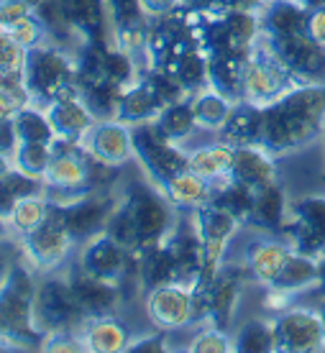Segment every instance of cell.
<instances>
[{
  "label": "cell",
  "mask_w": 325,
  "mask_h": 353,
  "mask_svg": "<svg viewBox=\"0 0 325 353\" xmlns=\"http://www.w3.org/2000/svg\"><path fill=\"white\" fill-rule=\"evenodd\" d=\"M325 133V82H305L264 108L262 146L274 157L295 154Z\"/></svg>",
  "instance_id": "1"
},
{
  "label": "cell",
  "mask_w": 325,
  "mask_h": 353,
  "mask_svg": "<svg viewBox=\"0 0 325 353\" xmlns=\"http://www.w3.org/2000/svg\"><path fill=\"white\" fill-rule=\"evenodd\" d=\"M36 287L39 272L23 256H18L0 287V336L8 348L41 345V336L34 325Z\"/></svg>",
  "instance_id": "2"
},
{
  "label": "cell",
  "mask_w": 325,
  "mask_h": 353,
  "mask_svg": "<svg viewBox=\"0 0 325 353\" xmlns=\"http://www.w3.org/2000/svg\"><path fill=\"white\" fill-rule=\"evenodd\" d=\"M26 85L34 95V105L39 108H49L67 97H79L75 52L57 41H44L28 49Z\"/></svg>",
  "instance_id": "3"
},
{
  "label": "cell",
  "mask_w": 325,
  "mask_h": 353,
  "mask_svg": "<svg viewBox=\"0 0 325 353\" xmlns=\"http://www.w3.org/2000/svg\"><path fill=\"white\" fill-rule=\"evenodd\" d=\"M297 85H305V82H299L292 74L290 67L282 62L279 54L269 44V39L262 34L244 62V85H241L244 100L251 105L266 108Z\"/></svg>",
  "instance_id": "4"
},
{
  "label": "cell",
  "mask_w": 325,
  "mask_h": 353,
  "mask_svg": "<svg viewBox=\"0 0 325 353\" xmlns=\"http://www.w3.org/2000/svg\"><path fill=\"white\" fill-rule=\"evenodd\" d=\"M16 241L21 246V256L26 259L39 274H52L57 269H62L72 254L77 251V241L72 239V233L64 225V208L59 203H52V200H49L46 221L36 230Z\"/></svg>",
  "instance_id": "5"
},
{
  "label": "cell",
  "mask_w": 325,
  "mask_h": 353,
  "mask_svg": "<svg viewBox=\"0 0 325 353\" xmlns=\"http://www.w3.org/2000/svg\"><path fill=\"white\" fill-rule=\"evenodd\" d=\"M121 200L131 210L136 230H139V251L161 243L179 218V212L167 200V194L151 182H131L121 192Z\"/></svg>",
  "instance_id": "6"
},
{
  "label": "cell",
  "mask_w": 325,
  "mask_h": 353,
  "mask_svg": "<svg viewBox=\"0 0 325 353\" xmlns=\"http://www.w3.org/2000/svg\"><path fill=\"white\" fill-rule=\"evenodd\" d=\"M88 315L82 312L77 297L72 292L67 276L39 274V287L34 297V325L39 336L62 333V330H79Z\"/></svg>",
  "instance_id": "7"
},
{
  "label": "cell",
  "mask_w": 325,
  "mask_h": 353,
  "mask_svg": "<svg viewBox=\"0 0 325 353\" xmlns=\"http://www.w3.org/2000/svg\"><path fill=\"white\" fill-rule=\"evenodd\" d=\"M133 157L151 185H157L159 190L187 169V151L182 149V143L169 141L154 121L133 125Z\"/></svg>",
  "instance_id": "8"
},
{
  "label": "cell",
  "mask_w": 325,
  "mask_h": 353,
  "mask_svg": "<svg viewBox=\"0 0 325 353\" xmlns=\"http://www.w3.org/2000/svg\"><path fill=\"white\" fill-rule=\"evenodd\" d=\"M282 236L295 251L320 259L325 254V194H305L290 205Z\"/></svg>",
  "instance_id": "9"
},
{
  "label": "cell",
  "mask_w": 325,
  "mask_h": 353,
  "mask_svg": "<svg viewBox=\"0 0 325 353\" xmlns=\"http://www.w3.org/2000/svg\"><path fill=\"white\" fill-rule=\"evenodd\" d=\"M274 351L310 353L325 348V325L317 307L292 305L274 315Z\"/></svg>",
  "instance_id": "10"
},
{
  "label": "cell",
  "mask_w": 325,
  "mask_h": 353,
  "mask_svg": "<svg viewBox=\"0 0 325 353\" xmlns=\"http://www.w3.org/2000/svg\"><path fill=\"white\" fill-rule=\"evenodd\" d=\"M144 310H146V318L151 320V325L169 330V333L195 325L193 287H187L182 282L154 287L144 297Z\"/></svg>",
  "instance_id": "11"
},
{
  "label": "cell",
  "mask_w": 325,
  "mask_h": 353,
  "mask_svg": "<svg viewBox=\"0 0 325 353\" xmlns=\"http://www.w3.org/2000/svg\"><path fill=\"white\" fill-rule=\"evenodd\" d=\"M131 256L133 251L121 246L110 233L100 230L97 236L88 239L85 243H79L75 264L79 269H85L88 274H92V276H97V279H108V282L121 284L126 279L128 266H131Z\"/></svg>",
  "instance_id": "12"
},
{
  "label": "cell",
  "mask_w": 325,
  "mask_h": 353,
  "mask_svg": "<svg viewBox=\"0 0 325 353\" xmlns=\"http://www.w3.org/2000/svg\"><path fill=\"white\" fill-rule=\"evenodd\" d=\"M118 197L113 194V190H92V192L62 205L64 225L72 233V239L77 241V246L97 236L100 230H106V223L113 212L115 203H118Z\"/></svg>",
  "instance_id": "13"
},
{
  "label": "cell",
  "mask_w": 325,
  "mask_h": 353,
  "mask_svg": "<svg viewBox=\"0 0 325 353\" xmlns=\"http://www.w3.org/2000/svg\"><path fill=\"white\" fill-rule=\"evenodd\" d=\"M70 282L75 297H77L79 307L88 318H103V315H115L121 302H124V287L118 282H108V279H97L77 264L64 274Z\"/></svg>",
  "instance_id": "14"
},
{
  "label": "cell",
  "mask_w": 325,
  "mask_h": 353,
  "mask_svg": "<svg viewBox=\"0 0 325 353\" xmlns=\"http://www.w3.org/2000/svg\"><path fill=\"white\" fill-rule=\"evenodd\" d=\"M82 143L90 157L113 164V167L124 169L128 161L136 159L133 157V125L124 123L118 118L97 121Z\"/></svg>",
  "instance_id": "15"
},
{
  "label": "cell",
  "mask_w": 325,
  "mask_h": 353,
  "mask_svg": "<svg viewBox=\"0 0 325 353\" xmlns=\"http://www.w3.org/2000/svg\"><path fill=\"white\" fill-rule=\"evenodd\" d=\"M269 44L299 82H325V49L315 44L308 34L290 36V39H269Z\"/></svg>",
  "instance_id": "16"
},
{
  "label": "cell",
  "mask_w": 325,
  "mask_h": 353,
  "mask_svg": "<svg viewBox=\"0 0 325 353\" xmlns=\"http://www.w3.org/2000/svg\"><path fill=\"white\" fill-rule=\"evenodd\" d=\"M59 6L67 10L82 44L103 46V49L115 44L106 0H59Z\"/></svg>",
  "instance_id": "17"
},
{
  "label": "cell",
  "mask_w": 325,
  "mask_h": 353,
  "mask_svg": "<svg viewBox=\"0 0 325 353\" xmlns=\"http://www.w3.org/2000/svg\"><path fill=\"white\" fill-rule=\"evenodd\" d=\"M290 254L292 246L287 241L259 236L244 248V272H248V276L262 287H272L274 279L287 264Z\"/></svg>",
  "instance_id": "18"
},
{
  "label": "cell",
  "mask_w": 325,
  "mask_h": 353,
  "mask_svg": "<svg viewBox=\"0 0 325 353\" xmlns=\"http://www.w3.org/2000/svg\"><path fill=\"white\" fill-rule=\"evenodd\" d=\"M230 179L238 185L248 187L251 192H259L272 182H279L277 172V157L254 143V146H236L233 154V167H230Z\"/></svg>",
  "instance_id": "19"
},
{
  "label": "cell",
  "mask_w": 325,
  "mask_h": 353,
  "mask_svg": "<svg viewBox=\"0 0 325 353\" xmlns=\"http://www.w3.org/2000/svg\"><path fill=\"white\" fill-rule=\"evenodd\" d=\"M161 97H159L154 82L149 80L146 72H141L139 77L126 85L124 92H121V100H118V113L115 118L124 121L128 125H139V123H149L154 121L159 113H161Z\"/></svg>",
  "instance_id": "20"
},
{
  "label": "cell",
  "mask_w": 325,
  "mask_h": 353,
  "mask_svg": "<svg viewBox=\"0 0 325 353\" xmlns=\"http://www.w3.org/2000/svg\"><path fill=\"white\" fill-rule=\"evenodd\" d=\"M195 287H205L208 290V302H210V320L213 325L230 327L233 318H236L238 300H241V269L226 266L218 272V276L210 284H195ZM205 323V325H208Z\"/></svg>",
  "instance_id": "21"
},
{
  "label": "cell",
  "mask_w": 325,
  "mask_h": 353,
  "mask_svg": "<svg viewBox=\"0 0 325 353\" xmlns=\"http://www.w3.org/2000/svg\"><path fill=\"white\" fill-rule=\"evenodd\" d=\"M49 121H52L54 136L62 141H75L82 143L85 136L92 131V125L97 123V118L92 115L82 97H67V100H57L49 108H44Z\"/></svg>",
  "instance_id": "22"
},
{
  "label": "cell",
  "mask_w": 325,
  "mask_h": 353,
  "mask_svg": "<svg viewBox=\"0 0 325 353\" xmlns=\"http://www.w3.org/2000/svg\"><path fill=\"white\" fill-rule=\"evenodd\" d=\"M259 16H262V34H266L269 39L308 34L310 10L299 0H266Z\"/></svg>",
  "instance_id": "23"
},
{
  "label": "cell",
  "mask_w": 325,
  "mask_h": 353,
  "mask_svg": "<svg viewBox=\"0 0 325 353\" xmlns=\"http://www.w3.org/2000/svg\"><path fill=\"white\" fill-rule=\"evenodd\" d=\"M79 336L85 341L90 353H121L128 351L133 341L131 327L118 315H103V318H88L79 327Z\"/></svg>",
  "instance_id": "24"
},
{
  "label": "cell",
  "mask_w": 325,
  "mask_h": 353,
  "mask_svg": "<svg viewBox=\"0 0 325 353\" xmlns=\"http://www.w3.org/2000/svg\"><path fill=\"white\" fill-rule=\"evenodd\" d=\"M290 197L287 190L282 187V182H272L264 190L254 192V208H251V218L248 225L262 228L266 233H282L287 215H290Z\"/></svg>",
  "instance_id": "25"
},
{
  "label": "cell",
  "mask_w": 325,
  "mask_h": 353,
  "mask_svg": "<svg viewBox=\"0 0 325 353\" xmlns=\"http://www.w3.org/2000/svg\"><path fill=\"white\" fill-rule=\"evenodd\" d=\"M233 154H236V146L226 143L223 139L213 143H202L197 149L187 151V169L215 185V182H223L230 176Z\"/></svg>",
  "instance_id": "26"
},
{
  "label": "cell",
  "mask_w": 325,
  "mask_h": 353,
  "mask_svg": "<svg viewBox=\"0 0 325 353\" xmlns=\"http://www.w3.org/2000/svg\"><path fill=\"white\" fill-rule=\"evenodd\" d=\"M262 118L264 108L238 100L226 125L218 131V139H223L230 146H254V143L262 146Z\"/></svg>",
  "instance_id": "27"
},
{
  "label": "cell",
  "mask_w": 325,
  "mask_h": 353,
  "mask_svg": "<svg viewBox=\"0 0 325 353\" xmlns=\"http://www.w3.org/2000/svg\"><path fill=\"white\" fill-rule=\"evenodd\" d=\"M244 62L246 57H238L230 52L208 54V85L223 92L233 103L244 100Z\"/></svg>",
  "instance_id": "28"
},
{
  "label": "cell",
  "mask_w": 325,
  "mask_h": 353,
  "mask_svg": "<svg viewBox=\"0 0 325 353\" xmlns=\"http://www.w3.org/2000/svg\"><path fill=\"white\" fill-rule=\"evenodd\" d=\"M317 282H320V259L299 254V251L292 248L287 264L279 272V276L274 279L272 287H277L282 292H290V294L297 297V294H305L308 290L315 292Z\"/></svg>",
  "instance_id": "29"
},
{
  "label": "cell",
  "mask_w": 325,
  "mask_h": 353,
  "mask_svg": "<svg viewBox=\"0 0 325 353\" xmlns=\"http://www.w3.org/2000/svg\"><path fill=\"white\" fill-rule=\"evenodd\" d=\"M161 192L167 194V200L175 205L177 210H195L200 205L210 203L213 197V182L202 179L200 174H195L190 169L179 172L169 179L167 185L161 187Z\"/></svg>",
  "instance_id": "30"
},
{
  "label": "cell",
  "mask_w": 325,
  "mask_h": 353,
  "mask_svg": "<svg viewBox=\"0 0 325 353\" xmlns=\"http://www.w3.org/2000/svg\"><path fill=\"white\" fill-rule=\"evenodd\" d=\"M190 103H193V110H195V121H197V128L200 131H210V133H218L226 121L230 118L233 113V100L226 97L223 92L218 90H213L210 85L208 88H202L200 92H195L190 97Z\"/></svg>",
  "instance_id": "31"
},
{
  "label": "cell",
  "mask_w": 325,
  "mask_h": 353,
  "mask_svg": "<svg viewBox=\"0 0 325 353\" xmlns=\"http://www.w3.org/2000/svg\"><path fill=\"white\" fill-rule=\"evenodd\" d=\"M154 123H157V128L167 136L169 141H175V143L190 141L193 133L200 131V128H197V121H195V110H193L190 97L164 105L161 113L154 118Z\"/></svg>",
  "instance_id": "32"
},
{
  "label": "cell",
  "mask_w": 325,
  "mask_h": 353,
  "mask_svg": "<svg viewBox=\"0 0 325 353\" xmlns=\"http://www.w3.org/2000/svg\"><path fill=\"white\" fill-rule=\"evenodd\" d=\"M210 203L223 208V210L230 212V215H236L238 221L246 225L248 218H251V208H254V192H251L248 187L233 182V179L228 176V179H223V182H215V185H213Z\"/></svg>",
  "instance_id": "33"
},
{
  "label": "cell",
  "mask_w": 325,
  "mask_h": 353,
  "mask_svg": "<svg viewBox=\"0 0 325 353\" xmlns=\"http://www.w3.org/2000/svg\"><path fill=\"white\" fill-rule=\"evenodd\" d=\"M46 215H49V197H46V194L21 197L8 218L10 233H13L16 239H21V236H26V233L39 228V225L46 221Z\"/></svg>",
  "instance_id": "34"
},
{
  "label": "cell",
  "mask_w": 325,
  "mask_h": 353,
  "mask_svg": "<svg viewBox=\"0 0 325 353\" xmlns=\"http://www.w3.org/2000/svg\"><path fill=\"white\" fill-rule=\"evenodd\" d=\"M238 353H266L274 351V320H246L233 333Z\"/></svg>",
  "instance_id": "35"
},
{
  "label": "cell",
  "mask_w": 325,
  "mask_h": 353,
  "mask_svg": "<svg viewBox=\"0 0 325 353\" xmlns=\"http://www.w3.org/2000/svg\"><path fill=\"white\" fill-rule=\"evenodd\" d=\"M52 159L54 146L44 141H21V146L13 154V164H16L18 172L34 176V179H41V182H44V174Z\"/></svg>",
  "instance_id": "36"
},
{
  "label": "cell",
  "mask_w": 325,
  "mask_h": 353,
  "mask_svg": "<svg viewBox=\"0 0 325 353\" xmlns=\"http://www.w3.org/2000/svg\"><path fill=\"white\" fill-rule=\"evenodd\" d=\"M172 74L185 85L190 95L200 92L202 88H208V54L202 52L200 46L185 52L179 57V62L175 64Z\"/></svg>",
  "instance_id": "37"
},
{
  "label": "cell",
  "mask_w": 325,
  "mask_h": 353,
  "mask_svg": "<svg viewBox=\"0 0 325 353\" xmlns=\"http://www.w3.org/2000/svg\"><path fill=\"white\" fill-rule=\"evenodd\" d=\"M121 92H124V85H115V82L106 80L97 82V85H90V88H82L79 90V97L85 100V105L92 110L97 121H108V118H115V113H118Z\"/></svg>",
  "instance_id": "38"
},
{
  "label": "cell",
  "mask_w": 325,
  "mask_h": 353,
  "mask_svg": "<svg viewBox=\"0 0 325 353\" xmlns=\"http://www.w3.org/2000/svg\"><path fill=\"white\" fill-rule=\"evenodd\" d=\"M13 121H16L21 141L52 143L54 139H57V136H54V128H52V121H49V115H46L44 108H39V105L21 108V110L13 115Z\"/></svg>",
  "instance_id": "39"
},
{
  "label": "cell",
  "mask_w": 325,
  "mask_h": 353,
  "mask_svg": "<svg viewBox=\"0 0 325 353\" xmlns=\"http://www.w3.org/2000/svg\"><path fill=\"white\" fill-rule=\"evenodd\" d=\"M106 233H110L128 251H139V230H136L131 210L126 208V203L121 197H118V203H115L113 212H110V218L106 223Z\"/></svg>",
  "instance_id": "40"
},
{
  "label": "cell",
  "mask_w": 325,
  "mask_h": 353,
  "mask_svg": "<svg viewBox=\"0 0 325 353\" xmlns=\"http://www.w3.org/2000/svg\"><path fill=\"white\" fill-rule=\"evenodd\" d=\"M190 351L193 353H228V351H236V343H233V336L228 333V327L208 323V325L202 327L200 333L190 341Z\"/></svg>",
  "instance_id": "41"
},
{
  "label": "cell",
  "mask_w": 325,
  "mask_h": 353,
  "mask_svg": "<svg viewBox=\"0 0 325 353\" xmlns=\"http://www.w3.org/2000/svg\"><path fill=\"white\" fill-rule=\"evenodd\" d=\"M26 54L28 49L18 44L8 31H0V80L26 72Z\"/></svg>",
  "instance_id": "42"
},
{
  "label": "cell",
  "mask_w": 325,
  "mask_h": 353,
  "mask_svg": "<svg viewBox=\"0 0 325 353\" xmlns=\"http://www.w3.org/2000/svg\"><path fill=\"white\" fill-rule=\"evenodd\" d=\"M6 31H8L23 49H34V46L44 44V41H52V36H49V31H46L44 21L36 16V10L31 13V16L21 18L18 23L8 26Z\"/></svg>",
  "instance_id": "43"
},
{
  "label": "cell",
  "mask_w": 325,
  "mask_h": 353,
  "mask_svg": "<svg viewBox=\"0 0 325 353\" xmlns=\"http://www.w3.org/2000/svg\"><path fill=\"white\" fill-rule=\"evenodd\" d=\"M39 351H49V353H85L88 345L79 336V330H62V333H52V336H44Z\"/></svg>",
  "instance_id": "44"
},
{
  "label": "cell",
  "mask_w": 325,
  "mask_h": 353,
  "mask_svg": "<svg viewBox=\"0 0 325 353\" xmlns=\"http://www.w3.org/2000/svg\"><path fill=\"white\" fill-rule=\"evenodd\" d=\"M3 185L8 187V192L13 194L16 200L31 197V194H44V182H41V179H34V176L23 174V172H18L16 167H13V172L3 179Z\"/></svg>",
  "instance_id": "45"
},
{
  "label": "cell",
  "mask_w": 325,
  "mask_h": 353,
  "mask_svg": "<svg viewBox=\"0 0 325 353\" xmlns=\"http://www.w3.org/2000/svg\"><path fill=\"white\" fill-rule=\"evenodd\" d=\"M36 10V6L26 3V0H0V21H3V28L18 23L21 18L31 16Z\"/></svg>",
  "instance_id": "46"
},
{
  "label": "cell",
  "mask_w": 325,
  "mask_h": 353,
  "mask_svg": "<svg viewBox=\"0 0 325 353\" xmlns=\"http://www.w3.org/2000/svg\"><path fill=\"white\" fill-rule=\"evenodd\" d=\"M169 330H161L157 327L154 333H144L141 338H133L128 351H151V353H161L169 348Z\"/></svg>",
  "instance_id": "47"
},
{
  "label": "cell",
  "mask_w": 325,
  "mask_h": 353,
  "mask_svg": "<svg viewBox=\"0 0 325 353\" xmlns=\"http://www.w3.org/2000/svg\"><path fill=\"white\" fill-rule=\"evenodd\" d=\"M21 146V136H18L16 121L8 118V121H0V151L13 157L16 149Z\"/></svg>",
  "instance_id": "48"
},
{
  "label": "cell",
  "mask_w": 325,
  "mask_h": 353,
  "mask_svg": "<svg viewBox=\"0 0 325 353\" xmlns=\"http://www.w3.org/2000/svg\"><path fill=\"white\" fill-rule=\"evenodd\" d=\"M21 256V246H18V241L13 243V241H0V287H3V282H6V276H8L10 266H13V261Z\"/></svg>",
  "instance_id": "49"
},
{
  "label": "cell",
  "mask_w": 325,
  "mask_h": 353,
  "mask_svg": "<svg viewBox=\"0 0 325 353\" xmlns=\"http://www.w3.org/2000/svg\"><path fill=\"white\" fill-rule=\"evenodd\" d=\"M308 36L325 49V8L310 10V21H308Z\"/></svg>",
  "instance_id": "50"
},
{
  "label": "cell",
  "mask_w": 325,
  "mask_h": 353,
  "mask_svg": "<svg viewBox=\"0 0 325 353\" xmlns=\"http://www.w3.org/2000/svg\"><path fill=\"white\" fill-rule=\"evenodd\" d=\"M141 8L149 18H159V16H167L172 10H179V0H141Z\"/></svg>",
  "instance_id": "51"
},
{
  "label": "cell",
  "mask_w": 325,
  "mask_h": 353,
  "mask_svg": "<svg viewBox=\"0 0 325 353\" xmlns=\"http://www.w3.org/2000/svg\"><path fill=\"white\" fill-rule=\"evenodd\" d=\"M18 110H21V103L10 95L8 90L0 88V121H8V118H13Z\"/></svg>",
  "instance_id": "52"
},
{
  "label": "cell",
  "mask_w": 325,
  "mask_h": 353,
  "mask_svg": "<svg viewBox=\"0 0 325 353\" xmlns=\"http://www.w3.org/2000/svg\"><path fill=\"white\" fill-rule=\"evenodd\" d=\"M16 197L8 192V187L0 182V218H6L8 221L10 218V212H13V208H16Z\"/></svg>",
  "instance_id": "53"
},
{
  "label": "cell",
  "mask_w": 325,
  "mask_h": 353,
  "mask_svg": "<svg viewBox=\"0 0 325 353\" xmlns=\"http://www.w3.org/2000/svg\"><path fill=\"white\" fill-rule=\"evenodd\" d=\"M13 167H16V164H13V157H8V154L0 151V182L13 172Z\"/></svg>",
  "instance_id": "54"
},
{
  "label": "cell",
  "mask_w": 325,
  "mask_h": 353,
  "mask_svg": "<svg viewBox=\"0 0 325 353\" xmlns=\"http://www.w3.org/2000/svg\"><path fill=\"white\" fill-rule=\"evenodd\" d=\"M315 292L325 297V254L320 256V282H317V290Z\"/></svg>",
  "instance_id": "55"
},
{
  "label": "cell",
  "mask_w": 325,
  "mask_h": 353,
  "mask_svg": "<svg viewBox=\"0 0 325 353\" xmlns=\"http://www.w3.org/2000/svg\"><path fill=\"white\" fill-rule=\"evenodd\" d=\"M302 6L308 10H315V8H325V0H299Z\"/></svg>",
  "instance_id": "56"
},
{
  "label": "cell",
  "mask_w": 325,
  "mask_h": 353,
  "mask_svg": "<svg viewBox=\"0 0 325 353\" xmlns=\"http://www.w3.org/2000/svg\"><path fill=\"white\" fill-rule=\"evenodd\" d=\"M8 233H10V225L6 218H0V241L3 239H8Z\"/></svg>",
  "instance_id": "57"
},
{
  "label": "cell",
  "mask_w": 325,
  "mask_h": 353,
  "mask_svg": "<svg viewBox=\"0 0 325 353\" xmlns=\"http://www.w3.org/2000/svg\"><path fill=\"white\" fill-rule=\"evenodd\" d=\"M317 310H320V318H323V325H325V297H323V302H320V307Z\"/></svg>",
  "instance_id": "58"
},
{
  "label": "cell",
  "mask_w": 325,
  "mask_h": 353,
  "mask_svg": "<svg viewBox=\"0 0 325 353\" xmlns=\"http://www.w3.org/2000/svg\"><path fill=\"white\" fill-rule=\"evenodd\" d=\"M0 351H8V345L3 343V341H0Z\"/></svg>",
  "instance_id": "59"
},
{
  "label": "cell",
  "mask_w": 325,
  "mask_h": 353,
  "mask_svg": "<svg viewBox=\"0 0 325 353\" xmlns=\"http://www.w3.org/2000/svg\"><path fill=\"white\" fill-rule=\"evenodd\" d=\"M0 31H6V28H3V21H0Z\"/></svg>",
  "instance_id": "60"
},
{
  "label": "cell",
  "mask_w": 325,
  "mask_h": 353,
  "mask_svg": "<svg viewBox=\"0 0 325 353\" xmlns=\"http://www.w3.org/2000/svg\"><path fill=\"white\" fill-rule=\"evenodd\" d=\"M323 141H325V133H323Z\"/></svg>",
  "instance_id": "61"
},
{
  "label": "cell",
  "mask_w": 325,
  "mask_h": 353,
  "mask_svg": "<svg viewBox=\"0 0 325 353\" xmlns=\"http://www.w3.org/2000/svg\"><path fill=\"white\" fill-rule=\"evenodd\" d=\"M323 182H325V176H323Z\"/></svg>",
  "instance_id": "62"
}]
</instances>
